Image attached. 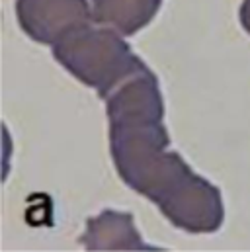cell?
<instances>
[{
    "instance_id": "obj_1",
    "label": "cell",
    "mask_w": 250,
    "mask_h": 252,
    "mask_svg": "<svg viewBox=\"0 0 250 252\" xmlns=\"http://www.w3.org/2000/svg\"><path fill=\"white\" fill-rule=\"evenodd\" d=\"M160 0H94V20L118 28L125 35L135 33L143 28L155 12Z\"/></svg>"
},
{
    "instance_id": "obj_2",
    "label": "cell",
    "mask_w": 250,
    "mask_h": 252,
    "mask_svg": "<svg viewBox=\"0 0 250 252\" xmlns=\"http://www.w3.org/2000/svg\"><path fill=\"white\" fill-rule=\"evenodd\" d=\"M241 20H243L245 28L249 30V33H250V0H245V4H243V10H241Z\"/></svg>"
}]
</instances>
